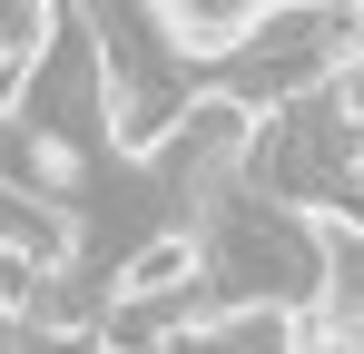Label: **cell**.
Here are the masks:
<instances>
[{
	"instance_id": "4",
	"label": "cell",
	"mask_w": 364,
	"mask_h": 354,
	"mask_svg": "<svg viewBox=\"0 0 364 354\" xmlns=\"http://www.w3.org/2000/svg\"><path fill=\"white\" fill-rule=\"evenodd\" d=\"M256 20H266V0H158V30H168L178 69H217Z\"/></svg>"
},
{
	"instance_id": "1",
	"label": "cell",
	"mask_w": 364,
	"mask_h": 354,
	"mask_svg": "<svg viewBox=\"0 0 364 354\" xmlns=\"http://www.w3.org/2000/svg\"><path fill=\"white\" fill-rule=\"evenodd\" d=\"M305 345H315L305 305H276V295H207L168 335V354H305Z\"/></svg>"
},
{
	"instance_id": "2",
	"label": "cell",
	"mask_w": 364,
	"mask_h": 354,
	"mask_svg": "<svg viewBox=\"0 0 364 354\" xmlns=\"http://www.w3.org/2000/svg\"><path fill=\"white\" fill-rule=\"evenodd\" d=\"M305 236H315V335H364V217L345 197L305 207Z\"/></svg>"
},
{
	"instance_id": "6",
	"label": "cell",
	"mask_w": 364,
	"mask_h": 354,
	"mask_svg": "<svg viewBox=\"0 0 364 354\" xmlns=\"http://www.w3.org/2000/svg\"><path fill=\"white\" fill-rule=\"evenodd\" d=\"M355 197H364V148H355Z\"/></svg>"
},
{
	"instance_id": "3",
	"label": "cell",
	"mask_w": 364,
	"mask_h": 354,
	"mask_svg": "<svg viewBox=\"0 0 364 354\" xmlns=\"http://www.w3.org/2000/svg\"><path fill=\"white\" fill-rule=\"evenodd\" d=\"M109 295H148V305H207V236L197 227H158L119 256Z\"/></svg>"
},
{
	"instance_id": "7",
	"label": "cell",
	"mask_w": 364,
	"mask_h": 354,
	"mask_svg": "<svg viewBox=\"0 0 364 354\" xmlns=\"http://www.w3.org/2000/svg\"><path fill=\"white\" fill-rule=\"evenodd\" d=\"M69 354H109V345H69Z\"/></svg>"
},
{
	"instance_id": "5",
	"label": "cell",
	"mask_w": 364,
	"mask_h": 354,
	"mask_svg": "<svg viewBox=\"0 0 364 354\" xmlns=\"http://www.w3.org/2000/svg\"><path fill=\"white\" fill-rule=\"evenodd\" d=\"M315 99H325V118H335V128L364 148V40L335 59V69H325V89H315Z\"/></svg>"
}]
</instances>
